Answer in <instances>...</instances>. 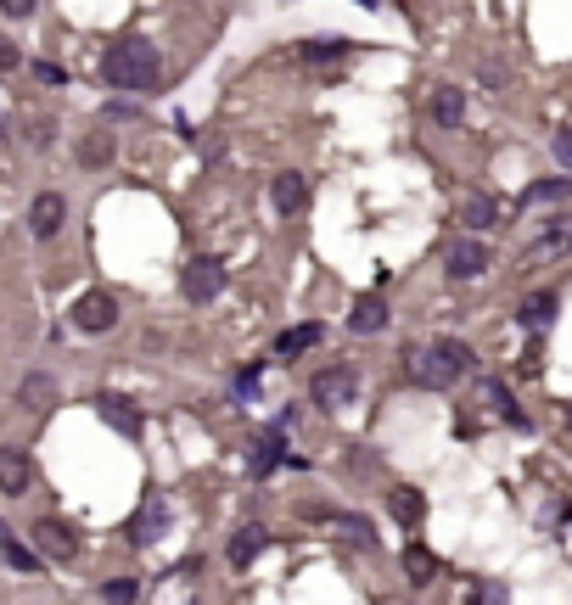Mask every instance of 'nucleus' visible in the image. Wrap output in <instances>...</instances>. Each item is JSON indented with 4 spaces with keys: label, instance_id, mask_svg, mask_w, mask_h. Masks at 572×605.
<instances>
[{
    "label": "nucleus",
    "instance_id": "e433bc0d",
    "mask_svg": "<svg viewBox=\"0 0 572 605\" xmlns=\"http://www.w3.org/2000/svg\"><path fill=\"white\" fill-rule=\"evenodd\" d=\"M29 141H34V146H51V141H57V124H34Z\"/></svg>",
    "mask_w": 572,
    "mask_h": 605
},
{
    "label": "nucleus",
    "instance_id": "a211bd4d",
    "mask_svg": "<svg viewBox=\"0 0 572 605\" xmlns=\"http://www.w3.org/2000/svg\"><path fill=\"white\" fill-rule=\"evenodd\" d=\"M432 118H438V129H460V124H466V96H460V85H438V90H432Z\"/></svg>",
    "mask_w": 572,
    "mask_h": 605
},
{
    "label": "nucleus",
    "instance_id": "c85d7f7f",
    "mask_svg": "<svg viewBox=\"0 0 572 605\" xmlns=\"http://www.w3.org/2000/svg\"><path fill=\"white\" fill-rule=\"evenodd\" d=\"M438 348H444V353H449V365H455V370H460V376H466V370H472V365H477V353H472V348H466V342H460V337H444V342H438Z\"/></svg>",
    "mask_w": 572,
    "mask_h": 605
},
{
    "label": "nucleus",
    "instance_id": "c9c22d12",
    "mask_svg": "<svg viewBox=\"0 0 572 605\" xmlns=\"http://www.w3.org/2000/svg\"><path fill=\"white\" fill-rule=\"evenodd\" d=\"M556 163L572 169V129H556Z\"/></svg>",
    "mask_w": 572,
    "mask_h": 605
},
{
    "label": "nucleus",
    "instance_id": "5701e85b",
    "mask_svg": "<svg viewBox=\"0 0 572 605\" xmlns=\"http://www.w3.org/2000/svg\"><path fill=\"white\" fill-rule=\"evenodd\" d=\"M0 555H6V566H12V572H40V549H34V544H17L12 533L0 538Z\"/></svg>",
    "mask_w": 572,
    "mask_h": 605
},
{
    "label": "nucleus",
    "instance_id": "a878e982",
    "mask_svg": "<svg viewBox=\"0 0 572 605\" xmlns=\"http://www.w3.org/2000/svg\"><path fill=\"white\" fill-rule=\"evenodd\" d=\"M567 191H572L567 174H556V180H539V185H528V191H522V208H533V202H561Z\"/></svg>",
    "mask_w": 572,
    "mask_h": 605
},
{
    "label": "nucleus",
    "instance_id": "c756f323",
    "mask_svg": "<svg viewBox=\"0 0 572 605\" xmlns=\"http://www.w3.org/2000/svg\"><path fill=\"white\" fill-rule=\"evenodd\" d=\"M141 594V577H113V583H101V600H135Z\"/></svg>",
    "mask_w": 572,
    "mask_h": 605
},
{
    "label": "nucleus",
    "instance_id": "7c9ffc66",
    "mask_svg": "<svg viewBox=\"0 0 572 605\" xmlns=\"http://www.w3.org/2000/svg\"><path fill=\"white\" fill-rule=\"evenodd\" d=\"M258 376H264V365H247L242 376H236V404H247V398L258 393Z\"/></svg>",
    "mask_w": 572,
    "mask_h": 605
},
{
    "label": "nucleus",
    "instance_id": "423d86ee",
    "mask_svg": "<svg viewBox=\"0 0 572 605\" xmlns=\"http://www.w3.org/2000/svg\"><path fill=\"white\" fill-rule=\"evenodd\" d=\"M29 544L40 549L45 561H73V555H79V533H73L68 521H57V516L34 521V527H29Z\"/></svg>",
    "mask_w": 572,
    "mask_h": 605
},
{
    "label": "nucleus",
    "instance_id": "f704fd0d",
    "mask_svg": "<svg viewBox=\"0 0 572 605\" xmlns=\"http://www.w3.org/2000/svg\"><path fill=\"white\" fill-rule=\"evenodd\" d=\"M17 62H23V51H17V45L6 40V34H0V73H12Z\"/></svg>",
    "mask_w": 572,
    "mask_h": 605
},
{
    "label": "nucleus",
    "instance_id": "2eb2a0df",
    "mask_svg": "<svg viewBox=\"0 0 572 605\" xmlns=\"http://www.w3.org/2000/svg\"><path fill=\"white\" fill-rule=\"evenodd\" d=\"M387 320H393V314H387L382 297H359L354 309H348V331H354V337H376V331H387Z\"/></svg>",
    "mask_w": 572,
    "mask_h": 605
},
{
    "label": "nucleus",
    "instance_id": "aec40b11",
    "mask_svg": "<svg viewBox=\"0 0 572 605\" xmlns=\"http://www.w3.org/2000/svg\"><path fill=\"white\" fill-rule=\"evenodd\" d=\"M387 510H393V521H404V527H415V521L427 516V499H421V488H393L387 493Z\"/></svg>",
    "mask_w": 572,
    "mask_h": 605
},
{
    "label": "nucleus",
    "instance_id": "dca6fc26",
    "mask_svg": "<svg viewBox=\"0 0 572 605\" xmlns=\"http://www.w3.org/2000/svg\"><path fill=\"white\" fill-rule=\"evenodd\" d=\"M57 376H51V370H29V376H23V387H17V404L23 409H51L57 404Z\"/></svg>",
    "mask_w": 572,
    "mask_h": 605
},
{
    "label": "nucleus",
    "instance_id": "4468645a",
    "mask_svg": "<svg viewBox=\"0 0 572 605\" xmlns=\"http://www.w3.org/2000/svg\"><path fill=\"white\" fill-rule=\"evenodd\" d=\"M113 157H118L113 129H85V141H79V169H107Z\"/></svg>",
    "mask_w": 572,
    "mask_h": 605
},
{
    "label": "nucleus",
    "instance_id": "72a5a7b5",
    "mask_svg": "<svg viewBox=\"0 0 572 605\" xmlns=\"http://www.w3.org/2000/svg\"><path fill=\"white\" fill-rule=\"evenodd\" d=\"M107 118H141V101H129V96L107 101Z\"/></svg>",
    "mask_w": 572,
    "mask_h": 605
},
{
    "label": "nucleus",
    "instance_id": "4c0bfd02",
    "mask_svg": "<svg viewBox=\"0 0 572 605\" xmlns=\"http://www.w3.org/2000/svg\"><path fill=\"white\" fill-rule=\"evenodd\" d=\"M500 79H505L500 62H483V85H488V90H500Z\"/></svg>",
    "mask_w": 572,
    "mask_h": 605
},
{
    "label": "nucleus",
    "instance_id": "0eeeda50",
    "mask_svg": "<svg viewBox=\"0 0 572 605\" xmlns=\"http://www.w3.org/2000/svg\"><path fill=\"white\" fill-rule=\"evenodd\" d=\"M163 527H169V499H163V493H146V505H141V516L129 521L124 527V538L135 549H152L163 538Z\"/></svg>",
    "mask_w": 572,
    "mask_h": 605
},
{
    "label": "nucleus",
    "instance_id": "9d476101",
    "mask_svg": "<svg viewBox=\"0 0 572 605\" xmlns=\"http://www.w3.org/2000/svg\"><path fill=\"white\" fill-rule=\"evenodd\" d=\"M62 219H68V197H62V191H40V197L29 202V230H34L40 241L57 236Z\"/></svg>",
    "mask_w": 572,
    "mask_h": 605
},
{
    "label": "nucleus",
    "instance_id": "9b49d317",
    "mask_svg": "<svg viewBox=\"0 0 572 605\" xmlns=\"http://www.w3.org/2000/svg\"><path fill=\"white\" fill-rule=\"evenodd\" d=\"M96 415H101V421H107V426H113V432H124V437H141V409H135V404H129V398L124 393H96Z\"/></svg>",
    "mask_w": 572,
    "mask_h": 605
},
{
    "label": "nucleus",
    "instance_id": "1a4fd4ad",
    "mask_svg": "<svg viewBox=\"0 0 572 605\" xmlns=\"http://www.w3.org/2000/svg\"><path fill=\"white\" fill-rule=\"evenodd\" d=\"M444 269L455 275V281H477V275L488 269V247H483L477 236H460L455 247L444 253Z\"/></svg>",
    "mask_w": 572,
    "mask_h": 605
},
{
    "label": "nucleus",
    "instance_id": "393cba45",
    "mask_svg": "<svg viewBox=\"0 0 572 605\" xmlns=\"http://www.w3.org/2000/svg\"><path fill=\"white\" fill-rule=\"evenodd\" d=\"M337 57H348V40H303V62L309 68H326V62H337Z\"/></svg>",
    "mask_w": 572,
    "mask_h": 605
},
{
    "label": "nucleus",
    "instance_id": "f03ea898",
    "mask_svg": "<svg viewBox=\"0 0 572 605\" xmlns=\"http://www.w3.org/2000/svg\"><path fill=\"white\" fill-rule=\"evenodd\" d=\"M404 376L421 381V387H432V393H444V387L460 381V370L449 365V353L432 342V348H404Z\"/></svg>",
    "mask_w": 572,
    "mask_h": 605
},
{
    "label": "nucleus",
    "instance_id": "f3484780",
    "mask_svg": "<svg viewBox=\"0 0 572 605\" xmlns=\"http://www.w3.org/2000/svg\"><path fill=\"white\" fill-rule=\"evenodd\" d=\"M264 538H270V533H264L258 521L236 527V538H230V549H225V555H230V566H236V572H247V566L258 561V549H264Z\"/></svg>",
    "mask_w": 572,
    "mask_h": 605
},
{
    "label": "nucleus",
    "instance_id": "20e7f679",
    "mask_svg": "<svg viewBox=\"0 0 572 605\" xmlns=\"http://www.w3.org/2000/svg\"><path fill=\"white\" fill-rule=\"evenodd\" d=\"M180 292H186V303H214V297L225 292V264H219L214 253L191 258V264L180 269Z\"/></svg>",
    "mask_w": 572,
    "mask_h": 605
},
{
    "label": "nucleus",
    "instance_id": "6e6552de",
    "mask_svg": "<svg viewBox=\"0 0 572 605\" xmlns=\"http://www.w3.org/2000/svg\"><path fill=\"white\" fill-rule=\"evenodd\" d=\"M29 488H34V460H29V449L0 443V493H6V499H23Z\"/></svg>",
    "mask_w": 572,
    "mask_h": 605
},
{
    "label": "nucleus",
    "instance_id": "cd10ccee",
    "mask_svg": "<svg viewBox=\"0 0 572 605\" xmlns=\"http://www.w3.org/2000/svg\"><path fill=\"white\" fill-rule=\"evenodd\" d=\"M533 253H572V219H556V225L539 236V247Z\"/></svg>",
    "mask_w": 572,
    "mask_h": 605
},
{
    "label": "nucleus",
    "instance_id": "ea45409f",
    "mask_svg": "<svg viewBox=\"0 0 572 605\" xmlns=\"http://www.w3.org/2000/svg\"><path fill=\"white\" fill-rule=\"evenodd\" d=\"M567 421H572V404H567Z\"/></svg>",
    "mask_w": 572,
    "mask_h": 605
},
{
    "label": "nucleus",
    "instance_id": "39448f33",
    "mask_svg": "<svg viewBox=\"0 0 572 605\" xmlns=\"http://www.w3.org/2000/svg\"><path fill=\"white\" fill-rule=\"evenodd\" d=\"M68 320L79 325L85 337H107V331L118 325V303L107 292H79L73 297V309H68Z\"/></svg>",
    "mask_w": 572,
    "mask_h": 605
},
{
    "label": "nucleus",
    "instance_id": "473e14b6",
    "mask_svg": "<svg viewBox=\"0 0 572 605\" xmlns=\"http://www.w3.org/2000/svg\"><path fill=\"white\" fill-rule=\"evenodd\" d=\"M34 6H40V0H0V12L12 17V23H23V17H34Z\"/></svg>",
    "mask_w": 572,
    "mask_h": 605
},
{
    "label": "nucleus",
    "instance_id": "6ab92c4d",
    "mask_svg": "<svg viewBox=\"0 0 572 605\" xmlns=\"http://www.w3.org/2000/svg\"><path fill=\"white\" fill-rule=\"evenodd\" d=\"M281 460H286V437H281V432L253 437V460H247V465H253V477H270Z\"/></svg>",
    "mask_w": 572,
    "mask_h": 605
},
{
    "label": "nucleus",
    "instance_id": "4be33fe9",
    "mask_svg": "<svg viewBox=\"0 0 572 605\" xmlns=\"http://www.w3.org/2000/svg\"><path fill=\"white\" fill-rule=\"evenodd\" d=\"M494 219H500V208H494V197H477V191H472V197L460 202V225L472 230V236H477V230H488V225H494Z\"/></svg>",
    "mask_w": 572,
    "mask_h": 605
},
{
    "label": "nucleus",
    "instance_id": "7ed1b4c3",
    "mask_svg": "<svg viewBox=\"0 0 572 605\" xmlns=\"http://www.w3.org/2000/svg\"><path fill=\"white\" fill-rule=\"evenodd\" d=\"M309 398H315L320 409H348L359 398V376H354V365H326V370H315L309 376Z\"/></svg>",
    "mask_w": 572,
    "mask_h": 605
},
{
    "label": "nucleus",
    "instance_id": "58836bf2",
    "mask_svg": "<svg viewBox=\"0 0 572 605\" xmlns=\"http://www.w3.org/2000/svg\"><path fill=\"white\" fill-rule=\"evenodd\" d=\"M0 538H6V521H0Z\"/></svg>",
    "mask_w": 572,
    "mask_h": 605
},
{
    "label": "nucleus",
    "instance_id": "412c9836",
    "mask_svg": "<svg viewBox=\"0 0 572 605\" xmlns=\"http://www.w3.org/2000/svg\"><path fill=\"white\" fill-rule=\"evenodd\" d=\"M556 309H561V297H556V292H533L528 303L516 309V320L528 325V331H544V325L556 320Z\"/></svg>",
    "mask_w": 572,
    "mask_h": 605
},
{
    "label": "nucleus",
    "instance_id": "ddd939ff",
    "mask_svg": "<svg viewBox=\"0 0 572 605\" xmlns=\"http://www.w3.org/2000/svg\"><path fill=\"white\" fill-rule=\"evenodd\" d=\"M320 337H326V325H320V320L286 325L281 337H275V359H286V365H292V359H303L309 348H320Z\"/></svg>",
    "mask_w": 572,
    "mask_h": 605
},
{
    "label": "nucleus",
    "instance_id": "f257e3e1",
    "mask_svg": "<svg viewBox=\"0 0 572 605\" xmlns=\"http://www.w3.org/2000/svg\"><path fill=\"white\" fill-rule=\"evenodd\" d=\"M101 73H107V85L124 90V96H141V90H158L163 85V51L146 34H124V40L107 45V57H101Z\"/></svg>",
    "mask_w": 572,
    "mask_h": 605
},
{
    "label": "nucleus",
    "instance_id": "b1692460",
    "mask_svg": "<svg viewBox=\"0 0 572 605\" xmlns=\"http://www.w3.org/2000/svg\"><path fill=\"white\" fill-rule=\"evenodd\" d=\"M404 572H410L415 589H427L432 577H438V561H432V555H427L421 544H410V549H404Z\"/></svg>",
    "mask_w": 572,
    "mask_h": 605
},
{
    "label": "nucleus",
    "instance_id": "f8f14e48",
    "mask_svg": "<svg viewBox=\"0 0 572 605\" xmlns=\"http://www.w3.org/2000/svg\"><path fill=\"white\" fill-rule=\"evenodd\" d=\"M270 202H275V213H298V208H309V174L281 169V174L270 180Z\"/></svg>",
    "mask_w": 572,
    "mask_h": 605
},
{
    "label": "nucleus",
    "instance_id": "2f4dec72",
    "mask_svg": "<svg viewBox=\"0 0 572 605\" xmlns=\"http://www.w3.org/2000/svg\"><path fill=\"white\" fill-rule=\"evenodd\" d=\"M34 79H40V85H51V90H62V85H68V73H62L57 62H34Z\"/></svg>",
    "mask_w": 572,
    "mask_h": 605
},
{
    "label": "nucleus",
    "instance_id": "bb28decb",
    "mask_svg": "<svg viewBox=\"0 0 572 605\" xmlns=\"http://www.w3.org/2000/svg\"><path fill=\"white\" fill-rule=\"evenodd\" d=\"M337 527H343V538H354L359 549H376V527H371V516H331Z\"/></svg>",
    "mask_w": 572,
    "mask_h": 605
}]
</instances>
